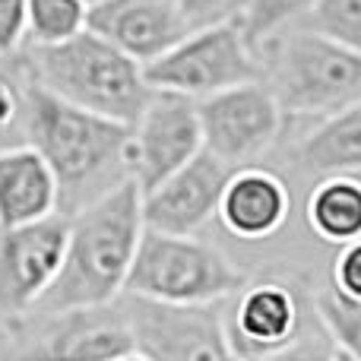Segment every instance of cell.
<instances>
[{"instance_id":"cb8c5ba5","label":"cell","mask_w":361,"mask_h":361,"mask_svg":"<svg viewBox=\"0 0 361 361\" xmlns=\"http://www.w3.org/2000/svg\"><path fill=\"white\" fill-rule=\"evenodd\" d=\"M29 42V0H0V57H13Z\"/></svg>"},{"instance_id":"4316f807","label":"cell","mask_w":361,"mask_h":361,"mask_svg":"<svg viewBox=\"0 0 361 361\" xmlns=\"http://www.w3.org/2000/svg\"><path fill=\"white\" fill-rule=\"evenodd\" d=\"M23 95H25V73L23 80H16L13 73L0 70V137L23 124Z\"/></svg>"},{"instance_id":"5b68a950","label":"cell","mask_w":361,"mask_h":361,"mask_svg":"<svg viewBox=\"0 0 361 361\" xmlns=\"http://www.w3.org/2000/svg\"><path fill=\"white\" fill-rule=\"evenodd\" d=\"M269 82L282 114L330 118L361 102V54L307 29L273 38Z\"/></svg>"},{"instance_id":"9a60e30c","label":"cell","mask_w":361,"mask_h":361,"mask_svg":"<svg viewBox=\"0 0 361 361\" xmlns=\"http://www.w3.org/2000/svg\"><path fill=\"white\" fill-rule=\"evenodd\" d=\"M61 212V184L29 143L0 146V231L23 228Z\"/></svg>"},{"instance_id":"f1b7e54d","label":"cell","mask_w":361,"mask_h":361,"mask_svg":"<svg viewBox=\"0 0 361 361\" xmlns=\"http://www.w3.org/2000/svg\"><path fill=\"white\" fill-rule=\"evenodd\" d=\"M333 361H355V358H352V355H345V352H339V349H336V358H333Z\"/></svg>"},{"instance_id":"d4e9b609","label":"cell","mask_w":361,"mask_h":361,"mask_svg":"<svg viewBox=\"0 0 361 361\" xmlns=\"http://www.w3.org/2000/svg\"><path fill=\"white\" fill-rule=\"evenodd\" d=\"M178 6L190 29H203V25L241 19L247 0H178Z\"/></svg>"},{"instance_id":"d6986e66","label":"cell","mask_w":361,"mask_h":361,"mask_svg":"<svg viewBox=\"0 0 361 361\" xmlns=\"http://www.w3.org/2000/svg\"><path fill=\"white\" fill-rule=\"evenodd\" d=\"M314 6L317 0H247L238 23H241L247 44L260 54V48H267L282 32L298 29L311 16Z\"/></svg>"},{"instance_id":"2e32d148","label":"cell","mask_w":361,"mask_h":361,"mask_svg":"<svg viewBox=\"0 0 361 361\" xmlns=\"http://www.w3.org/2000/svg\"><path fill=\"white\" fill-rule=\"evenodd\" d=\"M292 209L288 184L267 169H238L222 193L219 222L241 241L273 238Z\"/></svg>"},{"instance_id":"4fadbf2b","label":"cell","mask_w":361,"mask_h":361,"mask_svg":"<svg viewBox=\"0 0 361 361\" xmlns=\"http://www.w3.org/2000/svg\"><path fill=\"white\" fill-rule=\"evenodd\" d=\"M314 314V295L305 298L288 282H257L244 288L231 314L228 339L244 361L288 345Z\"/></svg>"},{"instance_id":"7402d4cb","label":"cell","mask_w":361,"mask_h":361,"mask_svg":"<svg viewBox=\"0 0 361 361\" xmlns=\"http://www.w3.org/2000/svg\"><path fill=\"white\" fill-rule=\"evenodd\" d=\"M301 29L317 32L330 42L361 54V0H317Z\"/></svg>"},{"instance_id":"52a82bcc","label":"cell","mask_w":361,"mask_h":361,"mask_svg":"<svg viewBox=\"0 0 361 361\" xmlns=\"http://www.w3.org/2000/svg\"><path fill=\"white\" fill-rule=\"evenodd\" d=\"M4 361H114L137 352V333L124 301L10 320Z\"/></svg>"},{"instance_id":"6da1fadb","label":"cell","mask_w":361,"mask_h":361,"mask_svg":"<svg viewBox=\"0 0 361 361\" xmlns=\"http://www.w3.org/2000/svg\"><path fill=\"white\" fill-rule=\"evenodd\" d=\"M25 73V70H23ZM23 143L42 152L61 184V216L86 209L130 178V127L63 102L29 80L23 95Z\"/></svg>"},{"instance_id":"9c48e42d","label":"cell","mask_w":361,"mask_h":361,"mask_svg":"<svg viewBox=\"0 0 361 361\" xmlns=\"http://www.w3.org/2000/svg\"><path fill=\"white\" fill-rule=\"evenodd\" d=\"M70 219L51 216L23 228L0 231V314L25 317L54 286L67 257Z\"/></svg>"},{"instance_id":"8fae6325","label":"cell","mask_w":361,"mask_h":361,"mask_svg":"<svg viewBox=\"0 0 361 361\" xmlns=\"http://www.w3.org/2000/svg\"><path fill=\"white\" fill-rule=\"evenodd\" d=\"M137 333V349L152 361H244L216 307H165L121 298Z\"/></svg>"},{"instance_id":"83f0119b","label":"cell","mask_w":361,"mask_h":361,"mask_svg":"<svg viewBox=\"0 0 361 361\" xmlns=\"http://www.w3.org/2000/svg\"><path fill=\"white\" fill-rule=\"evenodd\" d=\"M114 361H152V358H146L143 352L137 349V352H130V355H124V358H114Z\"/></svg>"},{"instance_id":"3957f363","label":"cell","mask_w":361,"mask_h":361,"mask_svg":"<svg viewBox=\"0 0 361 361\" xmlns=\"http://www.w3.org/2000/svg\"><path fill=\"white\" fill-rule=\"evenodd\" d=\"M23 70L63 102L124 127L137 124L152 99L143 63L89 29L63 44L29 48L23 54Z\"/></svg>"},{"instance_id":"603a6c76","label":"cell","mask_w":361,"mask_h":361,"mask_svg":"<svg viewBox=\"0 0 361 361\" xmlns=\"http://www.w3.org/2000/svg\"><path fill=\"white\" fill-rule=\"evenodd\" d=\"M336 358V343L330 339V333L324 330L317 317V307H314L311 320L305 324V330L292 339L288 345L269 352V355L260 358H247V361H333Z\"/></svg>"},{"instance_id":"8992f818","label":"cell","mask_w":361,"mask_h":361,"mask_svg":"<svg viewBox=\"0 0 361 361\" xmlns=\"http://www.w3.org/2000/svg\"><path fill=\"white\" fill-rule=\"evenodd\" d=\"M152 92H171L203 102L225 89L267 80L263 57L247 44L241 23H216L187 32L159 61L146 63Z\"/></svg>"},{"instance_id":"e0dca14e","label":"cell","mask_w":361,"mask_h":361,"mask_svg":"<svg viewBox=\"0 0 361 361\" xmlns=\"http://www.w3.org/2000/svg\"><path fill=\"white\" fill-rule=\"evenodd\" d=\"M301 171L317 178L361 171V102L324 118L295 149Z\"/></svg>"},{"instance_id":"484cf974","label":"cell","mask_w":361,"mask_h":361,"mask_svg":"<svg viewBox=\"0 0 361 361\" xmlns=\"http://www.w3.org/2000/svg\"><path fill=\"white\" fill-rule=\"evenodd\" d=\"M333 288L352 301H361V241L339 247L333 260Z\"/></svg>"},{"instance_id":"277c9868","label":"cell","mask_w":361,"mask_h":361,"mask_svg":"<svg viewBox=\"0 0 361 361\" xmlns=\"http://www.w3.org/2000/svg\"><path fill=\"white\" fill-rule=\"evenodd\" d=\"M241 288V269L212 244L146 228L124 295L165 307H216Z\"/></svg>"},{"instance_id":"ffe728a7","label":"cell","mask_w":361,"mask_h":361,"mask_svg":"<svg viewBox=\"0 0 361 361\" xmlns=\"http://www.w3.org/2000/svg\"><path fill=\"white\" fill-rule=\"evenodd\" d=\"M89 29V6L82 0H29V48H51Z\"/></svg>"},{"instance_id":"5bb4252c","label":"cell","mask_w":361,"mask_h":361,"mask_svg":"<svg viewBox=\"0 0 361 361\" xmlns=\"http://www.w3.org/2000/svg\"><path fill=\"white\" fill-rule=\"evenodd\" d=\"M89 32L146 67L193 29L178 0H108L89 10Z\"/></svg>"},{"instance_id":"7c38bea8","label":"cell","mask_w":361,"mask_h":361,"mask_svg":"<svg viewBox=\"0 0 361 361\" xmlns=\"http://www.w3.org/2000/svg\"><path fill=\"white\" fill-rule=\"evenodd\" d=\"M238 169L222 159L200 152L190 165H184L159 187L143 193V222L146 228L162 235H193L206 222L219 219L222 193Z\"/></svg>"},{"instance_id":"ac0fdd59","label":"cell","mask_w":361,"mask_h":361,"mask_svg":"<svg viewBox=\"0 0 361 361\" xmlns=\"http://www.w3.org/2000/svg\"><path fill=\"white\" fill-rule=\"evenodd\" d=\"M307 225L317 238L330 244L361 241V178L358 175H330L317 178L305 203Z\"/></svg>"},{"instance_id":"f546056e","label":"cell","mask_w":361,"mask_h":361,"mask_svg":"<svg viewBox=\"0 0 361 361\" xmlns=\"http://www.w3.org/2000/svg\"><path fill=\"white\" fill-rule=\"evenodd\" d=\"M82 4H86L89 10H92V6H99V4H108V0H82Z\"/></svg>"},{"instance_id":"30bf717a","label":"cell","mask_w":361,"mask_h":361,"mask_svg":"<svg viewBox=\"0 0 361 361\" xmlns=\"http://www.w3.org/2000/svg\"><path fill=\"white\" fill-rule=\"evenodd\" d=\"M203 152L197 102L152 92L146 111L130 127V178L143 193L159 187Z\"/></svg>"},{"instance_id":"44dd1931","label":"cell","mask_w":361,"mask_h":361,"mask_svg":"<svg viewBox=\"0 0 361 361\" xmlns=\"http://www.w3.org/2000/svg\"><path fill=\"white\" fill-rule=\"evenodd\" d=\"M314 307L336 349L361 361V301L345 298L330 286L314 295Z\"/></svg>"},{"instance_id":"ba28073f","label":"cell","mask_w":361,"mask_h":361,"mask_svg":"<svg viewBox=\"0 0 361 361\" xmlns=\"http://www.w3.org/2000/svg\"><path fill=\"white\" fill-rule=\"evenodd\" d=\"M197 111L203 127V149L231 169L269 152L286 121L267 80L209 95L197 102Z\"/></svg>"},{"instance_id":"7a4b0ae2","label":"cell","mask_w":361,"mask_h":361,"mask_svg":"<svg viewBox=\"0 0 361 361\" xmlns=\"http://www.w3.org/2000/svg\"><path fill=\"white\" fill-rule=\"evenodd\" d=\"M143 231V190L133 180H124L86 209L73 212L63 267L32 314L105 307L121 301Z\"/></svg>"}]
</instances>
